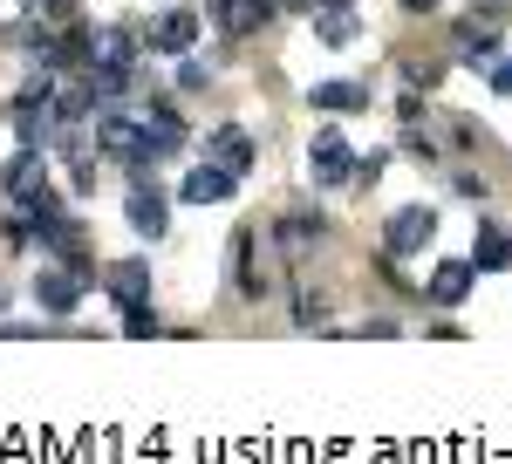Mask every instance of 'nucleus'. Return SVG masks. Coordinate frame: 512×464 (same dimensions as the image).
Segmentation results:
<instances>
[{"mask_svg":"<svg viewBox=\"0 0 512 464\" xmlns=\"http://www.w3.org/2000/svg\"><path fill=\"white\" fill-rule=\"evenodd\" d=\"M492 82H499V96H512V62H492Z\"/></svg>","mask_w":512,"mask_h":464,"instance_id":"nucleus-23","label":"nucleus"},{"mask_svg":"<svg viewBox=\"0 0 512 464\" xmlns=\"http://www.w3.org/2000/svg\"><path fill=\"white\" fill-rule=\"evenodd\" d=\"M437 239V212L431 205H403L390 226H383V246H390V260H410L417 246H431Z\"/></svg>","mask_w":512,"mask_h":464,"instance_id":"nucleus-6","label":"nucleus"},{"mask_svg":"<svg viewBox=\"0 0 512 464\" xmlns=\"http://www.w3.org/2000/svg\"><path fill=\"white\" fill-rule=\"evenodd\" d=\"M82 294H89L82 267H69V260L41 267V280H35V308H41V314H69V308H82Z\"/></svg>","mask_w":512,"mask_h":464,"instance_id":"nucleus-4","label":"nucleus"},{"mask_svg":"<svg viewBox=\"0 0 512 464\" xmlns=\"http://www.w3.org/2000/svg\"><path fill=\"white\" fill-rule=\"evenodd\" d=\"M403 76L417 82V89H431V82H437V76H444V69H437V62H403Z\"/></svg>","mask_w":512,"mask_h":464,"instance_id":"nucleus-21","label":"nucleus"},{"mask_svg":"<svg viewBox=\"0 0 512 464\" xmlns=\"http://www.w3.org/2000/svg\"><path fill=\"white\" fill-rule=\"evenodd\" d=\"M0 192L14 205H41L48 198V151H14L7 171H0Z\"/></svg>","mask_w":512,"mask_h":464,"instance_id":"nucleus-3","label":"nucleus"},{"mask_svg":"<svg viewBox=\"0 0 512 464\" xmlns=\"http://www.w3.org/2000/svg\"><path fill=\"white\" fill-rule=\"evenodd\" d=\"M35 14H48V21H76V0H28Z\"/></svg>","mask_w":512,"mask_h":464,"instance_id":"nucleus-20","label":"nucleus"},{"mask_svg":"<svg viewBox=\"0 0 512 464\" xmlns=\"http://www.w3.org/2000/svg\"><path fill=\"white\" fill-rule=\"evenodd\" d=\"M472 267H485V273L512 267V239H506L499 226H478V239H472Z\"/></svg>","mask_w":512,"mask_h":464,"instance_id":"nucleus-16","label":"nucleus"},{"mask_svg":"<svg viewBox=\"0 0 512 464\" xmlns=\"http://www.w3.org/2000/svg\"><path fill=\"white\" fill-rule=\"evenodd\" d=\"M492 41H499V21L492 14H465L458 21V48H492Z\"/></svg>","mask_w":512,"mask_h":464,"instance_id":"nucleus-17","label":"nucleus"},{"mask_svg":"<svg viewBox=\"0 0 512 464\" xmlns=\"http://www.w3.org/2000/svg\"><path fill=\"white\" fill-rule=\"evenodd\" d=\"M0 308H7V287H0Z\"/></svg>","mask_w":512,"mask_h":464,"instance_id":"nucleus-25","label":"nucleus"},{"mask_svg":"<svg viewBox=\"0 0 512 464\" xmlns=\"http://www.w3.org/2000/svg\"><path fill=\"white\" fill-rule=\"evenodd\" d=\"M123 335H137V342H151V335H158V314H151V301L123 308Z\"/></svg>","mask_w":512,"mask_h":464,"instance_id":"nucleus-19","label":"nucleus"},{"mask_svg":"<svg viewBox=\"0 0 512 464\" xmlns=\"http://www.w3.org/2000/svg\"><path fill=\"white\" fill-rule=\"evenodd\" d=\"M96 151L117 157V164H130L137 178H151V144H144L137 110H130V116H103V110H96Z\"/></svg>","mask_w":512,"mask_h":464,"instance_id":"nucleus-1","label":"nucleus"},{"mask_svg":"<svg viewBox=\"0 0 512 464\" xmlns=\"http://www.w3.org/2000/svg\"><path fill=\"white\" fill-rule=\"evenodd\" d=\"M267 14H274V0H219L226 35H253V28H267Z\"/></svg>","mask_w":512,"mask_h":464,"instance_id":"nucleus-15","label":"nucleus"},{"mask_svg":"<svg viewBox=\"0 0 512 464\" xmlns=\"http://www.w3.org/2000/svg\"><path fill=\"white\" fill-rule=\"evenodd\" d=\"M110 294H117L123 308L151 301V260H117V267H110Z\"/></svg>","mask_w":512,"mask_h":464,"instance_id":"nucleus-12","label":"nucleus"},{"mask_svg":"<svg viewBox=\"0 0 512 464\" xmlns=\"http://www.w3.org/2000/svg\"><path fill=\"white\" fill-rule=\"evenodd\" d=\"M472 260H444V267L431 273V301L437 308H458V301H465V294H472Z\"/></svg>","mask_w":512,"mask_h":464,"instance_id":"nucleus-11","label":"nucleus"},{"mask_svg":"<svg viewBox=\"0 0 512 464\" xmlns=\"http://www.w3.org/2000/svg\"><path fill=\"white\" fill-rule=\"evenodd\" d=\"M315 110H328V116L369 110V89H362V82H315Z\"/></svg>","mask_w":512,"mask_h":464,"instance_id":"nucleus-14","label":"nucleus"},{"mask_svg":"<svg viewBox=\"0 0 512 464\" xmlns=\"http://www.w3.org/2000/svg\"><path fill=\"white\" fill-rule=\"evenodd\" d=\"M123 219H130L137 239H164V232H171V198H164L151 178H137L130 198H123Z\"/></svg>","mask_w":512,"mask_h":464,"instance_id":"nucleus-2","label":"nucleus"},{"mask_svg":"<svg viewBox=\"0 0 512 464\" xmlns=\"http://www.w3.org/2000/svg\"><path fill=\"white\" fill-rule=\"evenodd\" d=\"M308 178L315 185H349L355 178V151H349L342 130H321L315 144H308Z\"/></svg>","mask_w":512,"mask_h":464,"instance_id":"nucleus-5","label":"nucleus"},{"mask_svg":"<svg viewBox=\"0 0 512 464\" xmlns=\"http://www.w3.org/2000/svg\"><path fill=\"white\" fill-rule=\"evenodd\" d=\"M321 226H328V219H308V212H294V219H287V232H280V239H287V253H301V246H308V239H321Z\"/></svg>","mask_w":512,"mask_h":464,"instance_id":"nucleus-18","label":"nucleus"},{"mask_svg":"<svg viewBox=\"0 0 512 464\" xmlns=\"http://www.w3.org/2000/svg\"><path fill=\"white\" fill-rule=\"evenodd\" d=\"M355 335H369V342H390V335H396V321H390V314H376V321H362Z\"/></svg>","mask_w":512,"mask_h":464,"instance_id":"nucleus-22","label":"nucleus"},{"mask_svg":"<svg viewBox=\"0 0 512 464\" xmlns=\"http://www.w3.org/2000/svg\"><path fill=\"white\" fill-rule=\"evenodd\" d=\"M315 35L328 41V48H349L355 35H362V14H355L349 0H335V7H321V21H315Z\"/></svg>","mask_w":512,"mask_h":464,"instance_id":"nucleus-13","label":"nucleus"},{"mask_svg":"<svg viewBox=\"0 0 512 464\" xmlns=\"http://www.w3.org/2000/svg\"><path fill=\"white\" fill-rule=\"evenodd\" d=\"M137 123H144V144H151V164L171 151H185V123L164 110V103H151V110H137Z\"/></svg>","mask_w":512,"mask_h":464,"instance_id":"nucleus-10","label":"nucleus"},{"mask_svg":"<svg viewBox=\"0 0 512 464\" xmlns=\"http://www.w3.org/2000/svg\"><path fill=\"white\" fill-rule=\"evenodd\" d=\"M233 185H239L233 171L205 157L198 171H185V185H178V198H185V205H219V198H233Z\"/></svg>","mask_w":512,"mask_h":464,"instance_id":"nucleus-8","label":"nucleus"},{"mask_svg":"<svg viewBox=\"0 0 512 464\" xmlns=\"http://www.w3.org/2000/svg\"><path fill=\"white\" fill-rule=\"evenodd\" d=\"M403 7H410V14H431V7H437V0H403Z\"/></svg>","mask_w":512,"mask_h":464,"instance_id":"nucleus-24","label":"nucleus"},{"mask_svg":"<svg viewBox=\"0 0 512 464\" xmlns=\"http://www.w3.org/2000/svg\"><path fill=\"white\" fill-rule=\"evenodd\" d=\"M198 28H205L198 7H164L158 21H151V48H158V55H185L198 41Z\"/></svg>","mask_w":512,"mask_h":464,"instance_id":"nucleus-7","label":"nucleus"},{"mask_svg":"<svg viewBox=\"0 0 512 464\" xmlns=\"http://www.w3.org/2000/svg\"><path fill=\"white\" fill-rule=\"evenodd\" d=\"M205 151H212V164H226V171H233V178H246V171H253V137H246V130H239V123H226V130H212V137H205Z\"/></svg>","mask_w":512,"mask_h":464,"instance_id":"nucleus-9","label":"nucleus"}]
</instances>
